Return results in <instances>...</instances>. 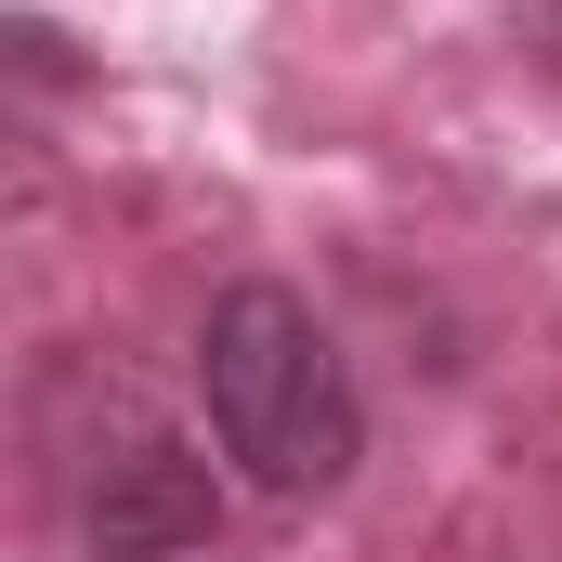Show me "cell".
Wrapping results in <instances>:
<instances>
[{
    "instance_id": "1",
    "label": "cell",
    "mask_w": 562,
    "mask_h": 562,
    "mask_svg": "<svg viewBox=\"0 0 562 562\" xmlns=\"http://www.w3.org/2000/svg\"><path fill=\"white\" fill-rule=\"evenodd\" d=\"M196 406H210V445L262 497H327L367 458V393H353L327 314L301 288H276V276L223 288L196 314Z\"/></svg>"
},
{
    "instance_id": "2",
    "label": "cell",
    "mask_w": 562,
    "mask_h": 562,
    "mask_svg": "<svg viewBox=\"0 0 562 562\" xmlns=\"http://www.w3.org/2000/svg\"><path fill=\"white\" fill-rule=\"evenodd\" d=\"M223 537V471L132 393H105V431L79 458V562H196Z\"/></svg>"
},
{
    "instance_id": "3",
    "label": "cell",
    "mask_w": 562,
    "mask_h": 562,
    "mask_svg": "<svg viewBox=\"0 0 562 562\" xmlns=\"http://www.w3.org/2000/svg\"><path fill=\"white\" fill-rule=\"evenodd\" d=\"M550 53H562V13H550Z\"/></svg>"
}]
</instances>
